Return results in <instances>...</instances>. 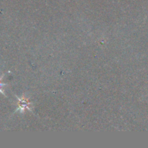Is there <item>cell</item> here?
I'll list each match as a JSON object with an SVG mask.
<instances>
[{
	"mask_svg": "<svg viewBox=\"0 0 148 148\" xmlns=\"http://www.w3.org/2000/svg\"><path fill=\"white\" fill-rule=\"evenodd\" d=\"M16 98L18 100V102H17L18 108L16 110V111H20V113H24L25 110H28V111L31 110L32 103L29 101L27 98H25L24 96H22L21 98L16 96Z\"/></svg>",
	"mask_w": 148,
	"mask_h": 148,
	"instance_id": "cell-1",
	"label": "cell"
},
{
	"mask_svg": "<svg viewBox=\"0 0 148 148\" xmlns=\"http://www.w3.org/2000/svg\"><path fill=\"white\" fill-rule=\"evenodd\" d=\"M3 76H4V75H3ZM3 76H1V77H0V92H1V93H3V94H4V92H3L2 90H1V87L4 86V85H6V84H3V83H1V79H2Z\"/></svg>",
	"mask_w": 148,
	"mask_h": 148,
	"instance_id": "cell-2",
	"label": "cell"
}]
</instances>
